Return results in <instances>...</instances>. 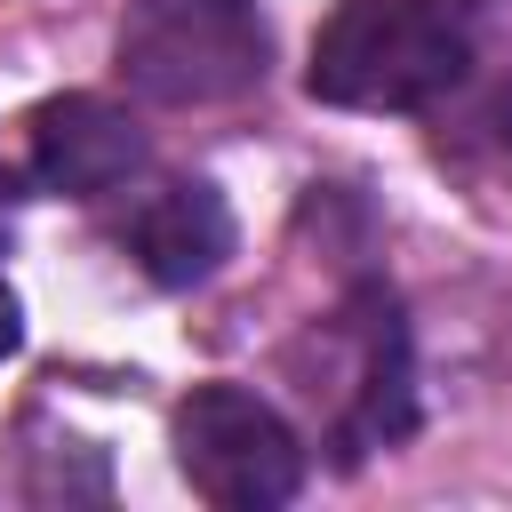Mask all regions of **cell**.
<instances>
[{
    "instance_id": "6da1fadb",
    "label": "cell",
    "mask_w": 512,
    "mask_h": 512,
    "mask_svg": "<svg viewBox=\"0 0 512 512\" xmlns=\"http://www.w3.org/2000/svg\"><path fill=\"white\" fill-rule=\"evenodd\" d=\"M472 0H336L312 40V96L344 112H424L472 72Z\"/></svg>"
},
{
    "instance_id": "7a4b0ae2",
    "label": "cell",
    "mask_w": 512,
    "mask_h": 512,
    "mask_svg": "<svg viewBox=\"0 0 512 512\" xmlns=\"http://www.w3.org/2000/svg\"><path fill=\"white\" fill-rule=\"evenodd\" d=\"M272 32L256 0H128L120 16V80L144 104L200 112L232 104L264 80Z\"/></svg>"
},
{
    "instance_id": "3957f363",
    "label": "cell",
    "mask_w": 512,
    "mask_h": 512,
    "mask_svg": "<svg viewBox=\"0 0 512 512\" xmlns=\"http://www.w3.org/2000/svg\"><path fill=\"white\" fill-rule=\"evenodd\" d=\"M168 440H176V472L224 512H280L304 488V440L288 432V416L272 400H256L240 384L184 392Z\"/></svg>"
},
{
    "instance_id": "277c9868",
    "label": "cell",
    "mask_w": 512,
    "mask_h": 512,
    "mask_svg": "<svg viewBox=\"0 0 512 512\" xmlns=\"http://www.w3.org/2000/svg\"><path fill=\"white\" fill-rule=\"evenodd\" d=\"M312 352H320L312 400H328L344 456H368V448H384V440L408 432V416H416V368H408L400 304L384 288H360L336 320H320Z\"/></svg>"
},
{
    "instance_id": "5b68a950",
    "label": "cell",
    "mask_w": 512,
    "mask_h": 512,
    "mask_svg": "<svg viewBox=\"0 0 512 512\" xmlns=\"http://www.w3.org/2000/svg\"><path fill=\"white\" fill-rule=\"evenodd\" d=\"M32 176L64 200H120L152 176V144L120 104L56 96L32 112Z\"/></svg>"
},
{
    "instance_id": "8992f818",
    "label": "cell",
    "mask_w": 512,
    "mask_h": 512,
    "mask_svg": "<svg viewBox=\"0 0 512 512\" xmlns=\"http://www.w3.org/2000/svg\"><path fill=\"white\" fill-rule=\"evenodd\" d=\"M120 240L144 264V280L160 288H200L224 256H232V208L216 184L200 176H168V184H136L120 192Z\"/></svg>"
},
{
    "instance_id": "52a82bcc",
    "label": "cell",
    "mask_w": 512,
    "mask_h": 512,
    "mask_svg": "<svg viewBox=\"0 0 512 512\" xmlns=\"http://www.w3.org/2000/svg\"><path fill=\"white\" fill-rule=\"evenodd\" d=\"M16 336H24V328H16V296H8V280H0V360L16 352Z\"/></svg>"
},
{
    "instance_id": "ba28073f",
    "label": "cell",
    "mask_w": 512,
    "mask_h": 512,
    "mask_svg": "<svg viewBox=\"0 0 512 512\" xmlns=\"http://www.w3.org/2000/svg\"><path fill=\"white\" fill-rule=\"evenodd\" d=\"M496 144H504V168H512V88L496 96Z\"/></svg>"
}]
</instances>
